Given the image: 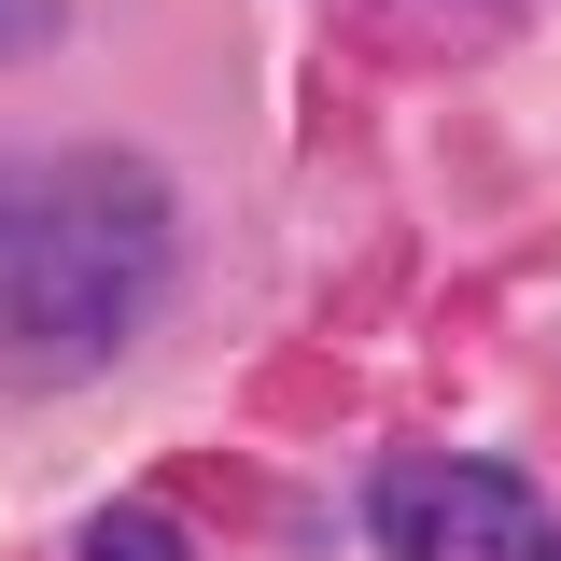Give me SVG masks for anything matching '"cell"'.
<instances>
[{"instance_id":"6da1fadb","label":"cell","mask_w":561,"mask_h":561,"mask_svg":"<svg viewBox=\"0 0 561 561\" xmlns=\"http://www.w3.org/2000/svg\"><path fill=\"white\" fill-rule=\"evenodd\" d=\"M169 295V183L140 154H57L0 210V365L28 393L99 379Z\"/></svg>"},{"instance_id":"7a4b0ae2","label":"cell","mask_w":561,"mask_h":561,"mask_svg":"<svg viewBox=\"0 0 561 561\" xmlns=\"http://www.w3.org/2000/svg\"><path fill=\"white\" fill-rule=\"evenodd\" d=\"M365 519L393 561H548V505L505 463H379Z\"/></svg>"},{"instance_id":"3957f363","label":"cell","mask_w":561,"mask_h":561,"mask_svg":"<svg viewBox=\"0 0 561 561\" xmlns=\"http://www.w3.org/2000/svg\"><path fill=\"white\" fill-rule=\"evenodd\" d=\"M84 561H183V534L154 505H113V519H84Z\"/></svg>"},{"instance_id":"277c9868","label":"cell","mask_w":561,"mask_h":561,"mask_svg":"<svg viewBox=\"0 0 561 561\" xmlns=\"http://www.w3.org/2000/svg\"><path fill=\"white\" fill-rule=\"evenodd\" d=\"M43 28H57V0H0V57H28Z\"/></svg>"},{"instance_id":"5b68a950","label":"cell","mask_w":561,"mask_h":561,"mask_svg":"<svg viewBox=\"0 0 561 561\" xmlns=\"http://www.w3.org/2000/svg\"><path fill=\"white\" fill-rule=\"evenodd\" d=\"M0 210H14V197H0Z\"/></svg>"}]
</instances>
